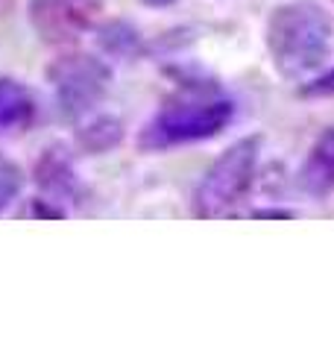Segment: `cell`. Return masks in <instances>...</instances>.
<instances>
[{"label":"cell","instance_id":"1","mask_svg":"<svg viewBox=\"0 0 334 352\" xmlns=\"http://www.w3.org/2000/svg\"><path fill=\"white\" fill-rule=\"evenodd\" d=\"M331 18L317 3L278 6L267 24V47L273 65L285 76H305L329 59L331 50Z\"/></svg>","mask_w":334,"mask_h":352},{"label":"cell","instance_id":"2","mask_svg":"<svg viewBox=\"0 0 334 352\" xmlns=\"http://www.w3.org/2000/svg\"><path fill=\"white\" fill-rule=\"evenodd\" d=\"M258 150H261V138L249 135L235 141L211 164V170L203 176V182H199V188L194 194V212L199 217L226 214L249 191L255 170H258Z\"/></svg>","mask_w":334,"mask_h":352},{"label":"cell","instance_id":"3","mask_svg":"<svg viewBox=\"0 0 334 352\" xmlns=\"http://www.w3.org/2000/svg\"><path fill=\"white\" fill-rule=\"evenodd\" d=\"M232 103L229 100H188L173 103L155 115L153 124L144 129L141 144L144 147H170V144H188V141H203L217 135L232 120Z\"/></svg>","mask_w":334,"mask_h":352},{"label":"cell","instance_id":"4","mask_svg":"<svg viewBox=\"0 0 334 352\" xmlns=\"http://www.w3.org/2000/svg\"><path fill=\"white\" fill-rule=\"evenodd\" d=\"M50 74H53L59 103L68 115L88 112L106 94V85H109V71L103 68V62H97L91 56H68L56 65Z\"/></svg>","mask_w":334,"mask_h":352},{"label":"cell","instance_id":"5","mask_svg":"<svg viewBox=\"0 0 334 352\" xmlns=\"http://www.w3.org/2000/svg\"><path fill=\"white\" fill-rule=\"evenodd\" d=\"M299 185L311 197H329L334 191V129H326L314 141L299 170Z\"/></svg>","mask_w":334,"mask_h":352},{"label":"cell","instance_id":"6","mask_svg":"<svg viewBox=\"0 0 334 352\" xmlns=\"http://www.w3.org/2000/svg\"><path fill=\"white\" fill-rule=\"evenodd\" d=\"M32 115H36V103H32L27 88L15 80L0 76V132L27 126Z\"/></svg>","mask_w":334,"mask_h":352},{"label":"cell","instance_id":"7","mask_svg":"<svg viewBox=\"0 0 334 352\" xmlns=\"http://www.w3.org/2000/svg\"><path fill=\"white\" fill-rule=\"evenodd\" d=\"M80 141L88 150H94V153L109 150V147H115L120 141V124L115 118H97L94 124H88L80 132Z\"/></svg>","mask_w":334,"mask_h":352},{"label":"cell","instance_id":"8","mask_svg":"<svg viewBox=\"0 0 334 352\" xmlns=\"http://www.w3.org/2000/svg\"><path fill=\"white\" fill-rule=\"evenodd\" d=\"M21 185H24V173H21V168L15 162L0 156V212L18 197Z\"/></svg>","mask_w":334,"mask_h":352},{"label":"cell","instance_id":"9","mask_svg":"<svg viewBox=\"0 0 334 352\" xmlns=\"http://www.w3.org/2000/svg\"><path fill=\"white\" fill-rule=\"evenodd\" d=\"M100 41H103L109 50H115V53H132L138 47V36L129 27H124V24H111L103 32V38H100Z\"/></svg>","mask_w":334,"mask_h":352},{"label":"cell","instance_id":"10","mask_svg":"<svg viewBox=\"0 0 334 352\" xmlns=\"http://www.w3.org/2000/svg\"><path fill=\"white\" fill-rule=\"evenodd\" d=\"M302 94H305V97H334V68H331L329 74L317 76L314 82H308V85L302 88Z\"/></svg>","mask_w":334,"mask_h":352},{"label":"cell","instance_id":"11","mask_svg":"<svg viewBox=\"0 0 334 352\" xmlns=\"http://www.w3.org/2000/svg\"><path fill=\"white\" fill-rule=\"evenodd\" d=\"M255 217H293V214L291 212H278V208L273 212V208H270V212H255Z\"/></svg>","mask_w":334,"mask_h":352},{"label":"cell","instance_id":"12","mask_svg":"<svg viewBox=\"0 0 334 352\" xmlns=\"http://www.w3.org/2000/svg\"><path fill=\"white\" fill-rule=\"evenodd\" d=\"M141 3H147V6H170L173 0H141Z\"/></svg>","mask_w":334,"mask_h":352}]
</instances>
